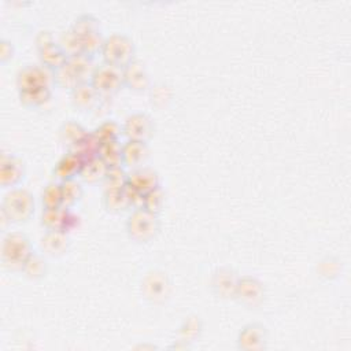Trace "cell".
Segmentation results:
<instances>
[{
  "label": "cell",
  "instance_id": "obj_7",
  "mask_svg": "<svg viewBox=\"0 0 351 351\" xmlns=\"http://www.w3.org/2000/svg\"><path fill=\"white\" fill-rule=\"evenodd\" d=\"M53 84V73L47 70L41 64H26L19 69L16 74V88L18 92L34 90L40 88H52Z\"/></svg>",
  "mask_w": 351,
  "mask_h": 351
},
{
  "label": "cell",
  "instance_id": "obj_10",
  "mask_svg": "<svg viewBox=\"0 0 351 351\" xmlns=\"http://www.w3.org/2000/svg\"><path fill=\"white\" fill-rule=\"evenodd\" d=\"M26 177V167L21 158L14 154H1L0 158V185L3 188H16Z\"/></svg>",
  "mask_w": 351,
  "mask_h": 351
},
{
  "label": "cell",
  "instance_id": "obj_32",
  "mask_svg": "<svg viewBox=\"0 0 351 351\" xmlns=\"http://www.w3.org/2000/svg\"><path fill=\"white\" fill-rule=\"evenodd\" d=\"M58 43H59V45L66 51V53H67L69 56L81 53V43H80V38H78L77 34L71 30V27H69L67 30H64V32L60 34Z\"/></svg>",
  "mask_w": 351,
  "mask_h": 351
},
{
  "label": "cell",
  "instance_id": "obj_28",
  "mask_svg": "<svg viewBox=\"0 0 351 351\" xmlns=\"http://www.w3.org/2000/svg\"><path fill=\"white\" fill-rule=\"evenodd\" d=\"M92 133L99 140V143L103 144V143L119 140L122 136V128L115 121L106 119Z\"/></svg>",
  "mask_w": 351,
  "mask_h": 351
},
{
  "label": "cell",
  "instance_id": "obj_1",
  "mask_svg": "<svg viewBox=\"0 0 351 351\" xmlns=\"http://www.w3.org/2000/svg\"><path fill=\"white\" fill-rule=\"evenodd\" d=\"M36 208L33 193L22 186L12 188L8 191L1 202V217L8 223H25L27 222Z\"/></svg>",
  "mask_w": 351,
  "mask_h": 351
},
{
  "label": "cell",
  "instance_id": "obj_33",
  "mask_svg": "<svg viewBox=\"0 0 351 351\" xmlns=\"http://www.w3.org/2000/svg\"><path fill=\"white\" fill-rule=\"evenodd\" d=\"M14 56V45L11 41L1 38L0 40V62L4 64L11 60Z\"/></svg>",
  "mask_w": 351,
  "mask_h": 351
},
{
  "label": "cell",
  "instance_id": "obj_21",
  "mask_svg": "<svg viewBox=\"0 0 351 351\" xmlns=\"http://www.w3.org/2000/svg\"><path fill=\"white\" fill-rule=\"evenodd\" d=\"M107 169H108V166L99 156L88 159V160H85V163L82 166L80 178L88 184H95L99 181L103 182Z\"/></svg>",
  "mask_w": 351,
  "mask_h": 351
},
{
  "label": "cell",
  "instance_id": "obj_9",
  "mask_svg": "<svg viewBox=\"0 0 351 351\" xmlns=\"http://www.w3.org/2000/svg\"><path fill=\"white\" fill-rule=\"evenodd\" d=\"M80 223V217L73 211V208L59 207L52 210H43L41 225L45 230H56L69 233Z\"/></svg>",
  "mask_w": 351,
  "mask_h": 351
},
{
  "label": "cell",
  "instance_id": "obj_15",
  "mask_svg": "<svg viewBox=\"0 0 351 351\" xmlns=\"http://www.w3.org/2000/svg\"><path fill=\"white\" fill-rule=\"evenodd\" d=\"M100 97L101 96L99 95V92L93 88V85L89 81L82 82V84L77 85L73 90H70V99H71L73 107L82 112L93 111L96 108V106L99 104Z\"/></svg>",
  "mask_w": 351,
  "mask_h": 351
},
{
  "label": "cell",
  "instance_id": "obj_4",
  "mask_svg": "<svg viewBox=\"0 0 351 351\" xmlns=\"http://www.w3.org/2000/svg\"><path fill=\"white\" fill-rule=\"evenodd\" d=\"M34 252L29 237L21 232H10L1 243V262L12 271H22L26 261Z\"/></svg>",
  "mask_w": 351,
  "mask_h": 351
},
{
  "label": "cell",
  "instance_id": "obj_20",
  "mask_svg": "<svg viewBox=\"0 0 351 351\" xmlns=\"http://www.w3.org/2000/svg\"><path fill=\"white\" fill-rule=\"evenodd\" d=\"M38 59H40L41 66H44L47 70L55 73L67 62L69 55L59 45V43L55 41V43L38 49Z\"/></svg>",
  "mask_w": 351,
  "mask_h": 351
},
{
  "label": "cell",
  "instance_id": "obj_31",
  "mask_svg": "<svg viewBox=\"0 0 351 351\" xmlns=\"http://www.w3.org/2000/svg\"><path fill=\"white\" fill-rule=\"evenodd\" d=\"M128 184V173L123 166H112L107 169L103 180L104 188H121Z\"/></svg>",
  "mask_w": 351,
  "mask_h": 351
},
{
  "label": "cell",
  "instance_id": "obj_22",
  "mask_svg": "<svg viewBox=\"0 0 351 351\" xmlns=\"http://www.w3.org/2000/svg\"><path fill=\"white\" fill-rule=\"evenodd\" d=\"M239 277L234 276V273L229 269H221L215 273L213 280V287L217 289V293L221 296H230L234 298L236 284Z\"/></svg>",
  "mask_w": 351,
  "mask_h": 351
},
{
  "label": "cell",
  "instance_id": "obj_16",
  "mask_svg": "<svg viewBox=\"0 0 351 351\" xmlns=\"http://www.w3.org/2000/svg\"><path fill=\"white\" fill-rule=\"evenodd\" d=\"M101 203L106 211L118 214L123 213L126 210H132V197L128 191V186H121V188H104L103 196H101Z\"/></svg>",
  "mask_w": 351,
  "mask_h": 351
},
{
  "label": "cell",
  "instance_id": "obj_5",
  "mask_svg": "<svg viewBox=\"0 0 351 351\" xmlns=\"http://www.w3.org/2000/svg\"><path fill=\"white\" fill-rule=\"evenodd\" d=\"M100 56L104 63L123 69L136 59L134 41L123 33H112L103 41Z\"/></svg>",
  "mask_w": 351,
  "mask_h": 351
},
{
  "label": "cell",
  "instance_id": "obj_3",
  "mask_svg": "<svg viewBox=\"0 0 351 351\" xmlns=\"http://www.w3.org/2000/svg\"><path fill=\"white\" fill-rule=\"evenodd\" d=\"M126 233L128 237L134 243H149L152 241L159 230H160V221L159 215L138 207L132 208L130 214L126 218Z\"/></svg>",
  "mask_w": 351,
  "mask_h": 351
},
{
  "label": "cell",
  "instance_id": "obj_13",
  "mask_svg": "<svg viewBox=\"0 0 351 351\" xmlns=\"http://www.w3.org/2000/svg\"><path fill=\"white\" fill-rule=\"evenodd\" d=\"M125 88L134 92H144L149 88V74L141 60L137 58L122 69Z\"/></svg>",
  "mask_w": 351,
  "mask_h": 351
},
{
  "label": "cell",
  "instance_id": "obj_29",
  "mask_svg": "<svg viewBox=\"0 0 351 351\" xmlns=\"http://www.w3.org/2000/svg\"><path fill=\"white\" fill-rule=\"evenodd\" d=\"M88 132L85 130V128L74 121H67L62 125L59 134H60V140L69 145V148H71L75 143H78Z\"/></svg>",
  "mask_w": 351,
  "mask_h": 351
},
{
  "label": "cell",
  "instance_id": "obj_19",
  "mask_svg": "<svg viewBox=\"0 0 351 351\" xmlns=\"http://www.w3.org/2000/svg\"><path fill=\"white\" fill-rule=\"evenodd\" d=\"M69 233L56 232V230H45L44 236L40 240V248L44 255L59 256L63 255L70 245Z\"/></svg>",
  "mask_w": 351,
  "mask_h": 351
},
{
  "label": "cell",
  "instance_id": "obj_18",
  "mask_svg": "<svg viewBox=\"0 0 351 351\" xmlns=\"http://www.w3.org/2000/svg\"><path fill=\"white\" fill-rule=\"evenodd\" d=\"M85 160L77 155L75 152L67 151L56 163L53 167V176L58 181H66L80 177V173L82 170Z\"/></svg>",
  "mask_w": 351,
  "mask_h": 351
},
{
  "label": "cell",
  "instance_id": "obj_6",
  "mask_svg": "<svg viewBox=\"0 0 351 351\" xmlns=\"http://www.w3.org/2000/svg\"><path fill=\"white\" fill-rule=\"evenodd\" d=\"M89 82L99 92L100 96L114 95L125 88L122 69L104 62L96 64Z\"/></svg>",
  "mask_w": 351,
  "mask_h": 351
},
{
  "label": "cell",
  "instance_id": "obj_11",
  "mask_svg": "<svg viewBox=\"0 0 351 351\" xmlns=\"http://www.w3.org/2000/svg\"><path fill=\"white\" fill-rule=\"evenodd\" d=\"M263 296H265V291L261 281L250 276L239 277L236 284L234 298H237L240 303L247 304L250 307H255L261 304V302L263 300Z\"/></svg>",
  "mask_w": 351,
  "mask_h": 351
},
{
  "label": "cell",
  "instance_id": "obj_24",
  "mask_svg": "<svg viewBox=\"0 0 351 351\" xmlns=\"http://www.w3.org/2000/svg\"><path fill=\"white\" fill-rule=\"evenodd\" d=\"M41 204L43 210H52L63 207V193L60 181L55 180L48 182L41 192Z\"/></svg>",
  "mask_w": 351,
  "mask_h": 351
},
{
  "label": "cell",
  "instance_id": "obj_23",
  "mask_svg": "<svg viewBox=\"0 0 351 351\" xmlns=\"http://www.w3.org/2000/svg\"><path fill=\"white\" fill-rule=\"evenodd\" d=\"M52 99V88H40L34 90L19 92V101L27 108H40Z\"/></svg>",
  "mask_w": 351,
  "mask_h": 351
},
{
  "label": "cell",
  "instance_id": "obj_8",
  "mask_svg": "<svg viewBox=\"0 0 351 351\" xmlns=\"http://www.w3.org/2000/svg\"><path fill=\"white\" fill-rule=\"evenodd\" d=\"M122 136L126 140L148 143L155 134V123L145 112H133L122 123Z\"/></svg>",
  "mask_w": 351,
  "mask_h": 351
},
{
  "label": "cell",
  "instance_id": "obj_30",
  "mask_svg": "<svg viewBox=\"0 0 351 351\" xmlns=\"http://www.w3.org/2000/svg\"><path fill=\"white\" fill-rule=\"evenodd\" d=\"M163 204H165V193H163V189L160 186H158L156 189L145 193L143 196V204L141 207L159 215L162 208H163Z\"/></svg>",
  "mask_w": 351,
  "mask_h": 351
},
{
  "label": "cell",
  "instance_id": "obj_2",
  "mask_svg": "<svg viewBox=\"0 0 351 351\" xmlns=\"http://www.w3.org/2000/svg\"><path fill=\"white\" fill-rule=\"evenodd\" d=\"M70 27L80 38L81 53L92 58L100 55V49L106 37L103 36L100 21L95 15L84 12L74 19Z\"/></svg>",
  "mask_w": 351,
  "mask_h": 351
},
{
  "label": "cell",
  "instance_id": "obj_27",
  "mask_svg": "<svg viewBox=\"0 0 351 351\" xmlns=\"http://www.w3.org/2000/svg\"><path fill=\"white\" fill-rule=\"evenodd\" d=\"M62 184V193H63V207L73 208L84 195V189L80 181L77 178L60 181Z\"/></svg>",
  "mask_w": 351,
  "mask_h": 351
},
{
  "label": "cell",
  "instance_id": "obj_14",
  "mask_svg": "<svg viewBox=\"0 0 351 351\" xmlns=\"http://www.w3.org/2000/svg\"><path fill=\"white\" fill-rule=\"evenodd\" d=\"M267 344V330L261 324L245 325L237 337V347L240 350H262Z\"/></svg>",
  "mask_w": 351,
  "mask_h": 351
},
{
  "label": "cell",
  "instance_id": "obj_25",
  "mask_svg": "<svg viewBox=\"0 0 351 351\" xmlns=\"http://www.w3.org/2000/svg\"><path fill=\"white\" fill-rule=\"evenodd\" d=\"M99 158L108 166H123L122 165V143L119 140L100 144ZM125 167V166H123Z\"/></svg>",
  "mask_w": 351,
  "mask_h": 351
},
{
  "label": "cell",
  "instance_id": "obj_17",
  "mask_svg": "<svg viewBox=\"0 0 351 351\" xmlns=\"http://www.w3.org/2000/svg\"><path fill=\"white\" fill-rule=\"evenodd\" d=\"M149 156L148 143L125 140L122 143V165L130 169H137L145 166V162Z\"/></svg>",
  "mask_w": 351,
  "mask_h": 351
},
{
  "label": "cell",
  "instance_id": "obj_34",
  "mask_svg": "<svg viewBox=\"0 0 351 351\" xmlns=\"http://www.w3.org/2000/svg\"><path fill=\"white\" fill-rule=\"evenodd\" d=\"M52 43H55V38H53V36H52L51 32H48V30H40V32L37 33V36H36V47H37V51L41 49V48H44V47H47V45H49V44H52Z\"/></svg>",
  "mask_w": 351,
  "mask_h": 351
},
{
  "label": "cell",
  "instance_id": "obj_26",
  "mask_svg": "<svg viewBox=\"0 0 351 351\" xmlns=\"http://www.w3.org/2000/svg\"><path fill=\"white\" fill-rule=\"evenodd\" d=\"M47 270H48V266H47L45 255L43 252L34 251L30 255V258L26 261L22 269V273L32 280H38L47 274Z\"/></svg>",
  "mask_w": 351,
  "mask_h": 351
},
{
  "label": "cell",
  "instance_id": "obj_12",
  "mask_svg": "<svg viewBox=\"0 0 351 351\" xmlns=\"http://www.w3.org/2000/svg\"><path fill=\"white\" fill-rule=\"evenodd\" d=\"M128 185L133 191L144 196L145 193L160 186V181L156 170L148 166H141L137 169H132V171L128 173Z\"/></svg>",
  "mask_w": 351,
  "mask_h": 351
}]
</instances>
